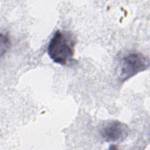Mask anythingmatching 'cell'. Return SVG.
Returning a JSON list of instances; mask_svg holds the SVG:
<instances>
[{
    "instance_id": "cell-1",
    "label": "cell",
    "mask_w": 150,
    "mask_h": 150,
    "mask_svg": "<svg viewBox=\"0 0 150 150\" xmlns=\"http://www.w3.org/2000/svg\"><path fill=\"white\" fill-rule=\"evenodd\" d=\"M75 42L71 36L57 30L47 46V54L51 60L60 65H66L72 61Z\"/></svg>"
},
{
    "instance_id": "cell-2",
    "label": "cell",
    "mask_w": 150,
    "mask_h": 150,
    "mask_svg": "<svg viewBox=\"0 0 150 150\" xmlns=\"http://www.w3.org/2000/svg\"><path fill=\"white\" fill-rule=\"evenodd\" d=\"M149 66V59L143 54L138 52L130 53L122 59L120 80L124 83L138 73L146 70Z\"/></svg>"
},
{
    "instance_id": "cell-3",
    "label": "cell",
    "mask_w": 150,
    "mask_h": 150,
    "mask_svg": "<svg viewBox=\"0 0 150 150\" xmlns=\"http://www.w3.org/2000/svg\"><path fill=\"white\" fill-rule=\"evenodd\" d=\"M129 128L124 122L114 120L108 121L102 127L100 134L107 142H121L128 136Z\"/></svg>"
}]
</instances>
